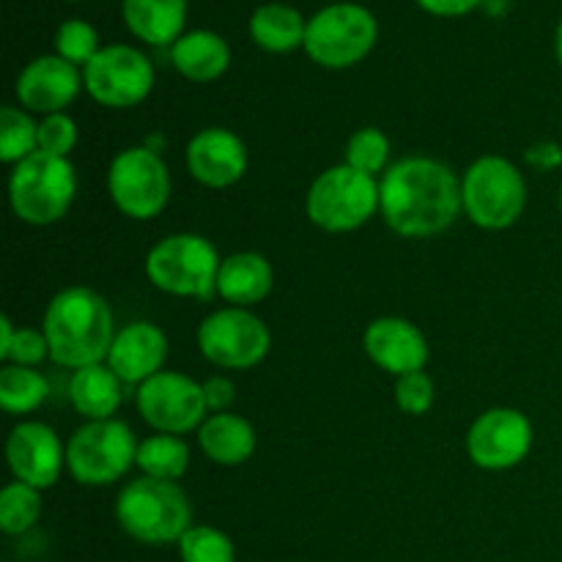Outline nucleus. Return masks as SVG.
Returning <instances> with one entry per match:
<instances>
[{
	"label": "nucleus",
	"mask_w": 562,
	"mask_h": 562,
	"mask_svg": "<svg viewBox=\"0 0 562 562\" xmlns=\"http://www.w3.org/2000/svg\"><path fill=\"white\" fill-rule=\"evenodd\" d=\"M461 181L445 162L404 157L379 181V212L406 239H428L448 231L461 214Z\"/></svg>",
	"instance_id": "f257e3e1"
},
{
	"label": "nucleus",
	"mask_w": 562,
	"mask_h": 562,
	"mask_svg": "<svg viewBox=\"0 0 562 562\" xmlns=\"http://www.w3.org/2000/svg\"><path fill=\"white\" fill-rule=\"evenodd\" d=\"M42 327L49 344V360L71 371L108 362L119 333L104 296L86 285L58 291L44 311Z\"/></svg>",
	"instance_id": "f03ea898"
},
{
	"label": "nucleus",
	"mask_w": 562,
	"mask_h": 562,
	"mask_svg": "<svg viewBox=\"0 0 562 562\" xmlns=\"http://www.w3.org/2000/svg\"><path fill=\"white\" fill-rule=\"evenodd\" d=\"M115 519L135 541L165 547L179 543L192 527V505L176 481L143 475L121 488L115 497Z\"/></svg>",
	"instance_id": "7ed1b4c3"
},
{
	"label": "nucleus",
	"mask_w": 562,
	"mask_h": 562,
	"mask_svg": "<svg viewBox=\"0 0 562 562\" xmlns=\"http://www.w3.org/2000/svg\"><path fill=\"white\" fill-rule=\"evenodd\" d=\"M217 247L201 234H170L146 256V278L154 289L184 300H209L217 294Z\"/></svg>",
	"instance_id": "20e7f679"
},
{
	"label": "nucleus",
	"mask_w": 562,
	"mask_h": 562,
	"mask_svg": "<svg viewBox=\"0 0 562 562\" xmlns=\"http://www.w3.org/2000/svg\"><path fill=\"white\" fill-rule=\"evenodd\" d=\"M77 176L69 159L36 151L14 165L9 179V201L16 217L27 225H53L71 209Z\"/></svg>",
	"instance_id": "39448f33"
},
{
	"label": "nucleus",
	"mask_w": 562,
	"mask_h": 562,
	"mask_svg": "<svg viewBox=\"0 0 562 562\" xmlns=\"http://www.w3.org/2000/svg\"><path fill=\"white\" fill-rule=\"evenodd\" d=\"M379 38V22L360 3H329L307 20L305 53L324 69H349L371 55Z\"/></svg>",
	"instance_id": "423d86ee"
},
{
	"label": "nucleus",
	"mask_w": 562,
	"mask_h": 562,
	"mask_svg": "<svg viewBox=\"0 0 562 562\" xmlns=\"http://www.w3.org/2000/svg\"><path fill=\"white\" fill-rule=\"evenodd\" d=\"M464 214L486 231H505L525 214L527 181L505 157H481L461 179Z\"/></svg>",
	"instance_id": "0eeeda50"
},
{
	"label": "nucleus",
	"mask_w": 562,
	"mask_h": 562,
	"mask_svg": "<svg viewBox=\"0 0 562 562\" xmlns=\"http://www.w3.org/2000/svg\"><path fill=\"white\" fill-rule=\"evenodd\" d=\"M307 217L329 234H349L379 212V181L351 165H335L307 190Z\"/></svg>",
	"instance_id": "6e6552de"
},
{
	"label": "nucleus",
	"mask_w": 562,
	"mask_h": 562,
	"mask_svg": "<svg viewBox=\"0 0 562 562\" xmlns=\"http://www.w3.org/2000/svg\"><path fill=\"white\" fill-rule=\"evenodd\" d=\"M137 461L135 434L124 420H91L71 434L66 445V470L80 486H110Z\"/></svg>",
	"instance_id": "1a4fd4ad"
},
{
	"label": "nucleus",
	"mask_w": 562,
	"mask_h": 562,
	"mask_svg": "<svg viewBox=\"0 0 562 562\" xmlns=\"http://www.w3.org/2000/svg\"><path fill=\"white\" fill-rule=\"evenodd\" d=\"M108 190L121 214L132 220H151L168 206L170 170L157 148H124L110 162Z\"/></svg>",
	"instance_id": "9d476101"
},
{
	"label": "nucleus",
	"mask_w": 562,
	"mask_h": 562,
	"mask_svg": "<svg viewBox=\"0 0 562 562\" xmlns=\"http://www.w3.org/2000/svg\"><path fill=\"white\" fill-rule=\"evenodd\" d=\"M269 327L247 307H220L198 327V349L225 371H250L269 355Z\"/></svg>",
	"instance_id": "9b49d317"
},
{
	"label": "nucleus",
	"mask_w": 562,
	"mask_h": 562,
	"mask_svg": "<svg viewBox=\"0 0 562 562\" xmlns=\"http://www.w3.org/2000/svg\"><path fill=\"white\" fill-rule=\"evenodd\" d=\"M82 86L93 102L113 110L140 104L154 88V64L132 44L102 47L88 66H82Z\"/></svg>",
	"instance_id": "f8f14e48"
},
{
	"label": "nucleus",
	"mask_w": 562,
	"mask_h": 562,
	"mask_svg": "<svg viewBox=\"0 0 562 562\" xmlns=\"http://www.w3.org/2000/svg\"><path fill=\"white\" fill-rule=\"evenodd\" d=\"M137 412L157 434H190L206 420L203 384L179 371H159L137 387Z\"/></svg>",
	"instance_id": "ddd939ff"
},
{
	"label": "nucleus",
	"mask_w": 562,
	"mask_h": 562,
	"mask_svg": "<svg viewBox=\"0 0 562 562\" xmlns=\"http://www.w3.org/2000/svg\"><path fill=\"white\" fill-rule=\"evenodd\" d=\"M532 448V423L519 409L497 406L477 417L467 431V453L472 464L503 472L521 464Z\"/></svg>",
	"instance_id": "4468645a"
},
{
	"label": "nucleus",
	"mask_w": 562,
	"mask_h": 562,
	"mask_svg": "<svg viewBox=\"0 0 562 562\" xmlns=\"http://www.w3.org/2000/svg\"><path fill=\"white\" fill-rule=\"evenodd\" d=\"M5 461L14 481L44 492L58 483L66 467V448L47 423L22 420L20 426L11 428L9 442H5Z\"/></svg>",
	"instance_id": "2eb2a0df"
},
{
	"label": "nucleus",
	"mask_w": 562,
	"mask_h": 562,
	"mask_svg": "<svg viewBox=\"0 0 562 562\" xmlns=\"http://www.w3.org/2000/svg\"><path fill=\"white\" fill-rule=\"evenodd\" d=\"M82 86V71L60 55H38L16 77L14 93L31 113H64L77 99Z\"/></svg>",
	"instance_id": "dca6fc26"
},
{
	"label": "nucleus",
	"mask_w": 562,
	"mask_h": 562,
	"mask_svg": "<svg viewBox=\"0 0 562 562\" xmlns=\"http://www.w3.org/2000/svg\"><path fill=\"white\" fill-rule=\"evenodd\" d=\"M187 170L198 184L225 190L241 181L247 170V148L236 132L206 126L187 146Z\"/></svg>",
	"instance_id": "f3484780"
},
{
	"label": "nucleus",
	"mask_w": 562,
	"mask_h": 562,
	"mask_svg": "<svg viewBox=\"0 0 562 562\" xmlns=\"http://www.w3.org/2000/svg\"><path fill=\"white\" fill-rule=\"evenodd\" d=\"M362 349L371 357L373 366L393 373L395 379L404 373L423 371L428 362L426 335L412 322L398 316H382L368 324L362 335Z\"/></svg>",
	"instance_id": "a211bd4d"
},
{
	"label": "nucleus",
	"mask_w": 562,
	"mask_h": 562,
	"mask_svg": "<svg viewBox=\"0 0 562 562\" xmlns=\"http://www.w3.org/2000/svg\"><path fill=\"white\" fill-rule=\"evenodd\" d=\"M168 360V335L151 322H132L115 333L108 366L124 384L148 382Z\"/></svg>",
	"instance_id": "6ab92c4d"
},
{
	"label": "nucleus",
	"mask_w": 562,
	"mask_h": 562,
	"mask_svg": "<svg viewBox=\"0 0 562 562\" xmlns=\"http://www.w3.org/2000/svg\"><path fill=\"white\" fill-rule=\"evenodd\" d=\"M121 16L143 44L173 47L184 36L187 0H121Z\"/></svg>",
	"instance_id": "aec40b11"
},
{
	"label": "nucleus",
	"mask_w": 562,
	"mask_h": 562,
	"mask_svg": "<svg viewBox=\"0 0 562 562\" xmlns=\"http://www.w3.org/2000/svg\"><path fill=\"white\" fill-rule=\"evenodd\" d=\"M272 263L261 252H234L223 258L217 272V294L231 307L258 305L272 291Z\"/></svg>",
	"instance_id": "412c9836"
},
{
	"label": "nucleus",
	"mask_w": 562,
	"mask_h": 562,
	"mask_svg": "<svg viewBox=\"0 0 562 562\" xmlns=\"http://www.w3.org/2000/svg\"><path fill=\"white\" fill-rule=\"evenodd\" d=\"M170 64L192 82H214L228 71L231 47L220 33L198 27L170 47Z\"/></svg>",
	"instance_id": "4be33fe9"
},
{
	"label": "nucleus",
	"mask_w": 562,
	"mask_h": 562,
	"mask_svg": "<svg viewBox=\"0 0 562 562\" xmlns=\"http://www.w3.org/2000/svg\"><path fill=\"white\" fill-rule=\"evenodd\" d=\"M69 401L80 417L91 420H110L124 401V382L115 376L108 362L86 366L71 373Z\"/></svg>",
	"instance_id": "5701e85b"
},
{
	"label": "nucleus",
	"mask_w": 562,
	"mask_h": 562,
	"mask_svg": "<svg viewBox=\"0 0 562 562\" xmlns=\"http://www.w3.org/2000/svg\"><path fill=\"white\" fill-rule=\"evenodd\" d=\"M198 445L214 464L239 467L256 453V431L245 417L217 412V415H209L198 428Z\"/></svg>",
	"instance_id": "b1692460"
},
{
	"label": "nucleus",
	"mask_w": 562,
	"mask_h": 562,
	"mask_svg": "<svg viewBox=\"0 0 562 562\" xmlns=\"http://www.w3.org/2000/svg\"><path fill=\"white\" fill-rule=\"evenodd\" d=\"M307 20L289 3H263L250 16V36L256 47L283 55L305 47Z\"/></svg>",
	"instance_id": "393cba45"
},
{
	"label": "nucleus",
	"mask_w": 562,
	"mask_h": 562,
	"mask_svg": "<svg viewBox=\"0 0 562 562\" xmlns=\"http://www.w3.org/2000/svg\"><path fill=\"white\" fill-rule=\"evenodd\" d=\"M137 470L157 481H179L190 467V448L173 434H154L137 445Z\"/></svg>",
	"instance_id": "a878e982"
},
{
	"label": "nucleus",
	"mask_w": 562,
	"mask_h": 562,
	"mask_svg": "<svg viewBox=\"0 0 562 562\" xmlns=\"http://www.w3.org/2000/svg\"><path fill=\"white\" fill-rule=\"evenodd\" d=\"M47 379L36 368L5 362L3 371H0V406L9 415H31L47 401Z\"/></svg>",
	"instance_id": "bb28decb"
},
{
	"label": "nucleus",
	"mask_w": 562,
	"mask_h": 562,
	"mask_svg": "<svg viewBox=\"0 0 562 562\" xmlns=\"http://www.w3.org/2000/svg\"><path fill=\"white\" fill-rule=\"evenodd\" d=\"M38 151V124L27 115L25 108L5 104L0 110V159L9 165L22 162Z\"/></svg>",
	"instance_id": "cd10ccee"
},
{
	"label": "nucleus",
	"mask_w": 562,
	"mask_h": 562,
	"mask_svg": "<svg viewBox=\"0 0 562 562\" xmlns=\"http://www.w3.org/2000/svg\"><path fill=\"white\" fill-rule=\"evenodd\" d=\"M42 516V492L27 483H9L0 492V530L5 536H22Z\"/></svg>",
	"instance_id": "c85d7f7f"
},
{
	"label": "nucleus",
	"mask_w": 562,
	"mask_h": 562,
	"mask_svg": "<svg viewBox=\"0 0 562 562\" xmlns=\"http://www.w3.org/2000/svg\"><path fill=\"white\" fill-rule=\"evenodd\" d=\"M181 562H236L234 541L223 530L192 525L179 541Z\"/></svg>",
	"instance_id": "c756f323"
},
{
	"label": "nucleus",
	"mask_w": 562,
	"mask_h": 562,
	"mask_svg": "<svg viewBox=\"0 0 562 562\" xmlns=\"http://www.w3.org/2000/svg\"><path fill=\"white\" fill-rule=\"evenodd\" d=\"M390 140L382 130L376 126H362L349 137L346 146V165L362 170V173L373 176L384 173L390 168Z\"/></svg>",
	"instance_id": "7c9ffc66"
},
{
	"label": "nucleus",
	"mask_w": 562,
	"mask_h": 562,
	"mask_svg": "<svg viewBox=\"0 0 562 562\" xmlns=\"http://www.w3.org/2000/svg\"><path fill=\"white\" fill-rule=\"evenodd\" d=\"M99 33L86 20H66L55 31V55L75 66H88L99 53Z\"/></svg>",
	"instance_id": "2f4dec72"
},
{
	"label": "nucleus",
	"mask_w": 562,
	"mask_h": 562,
	"mask_svg": "<svg viewBox=\"0 0 562 562\" xmlns=\"http://www.w3.org/2000/svg\"><path fill=\"white\" fill-rule=\"evenodd\" d=\"M437 390H434V379L426 371L404 373L395 379V404L406 415H426L434 406Z\"/></svg>",
	"instance_id": "473e14b6"
},
{
	"label": "nucleus",
	"mask_w": 562,
	"mask_h": 562,
	"mask_svg": "<svg viewBox=\"0 0 562 562\" xmlns=\"http://www.w3.org/2000/svg\"><path fill=\"white\" fill-rule=\"evenodd\" d=\"M77 146V124L66 113L44 115L38 121V151L49 157H69Z\"/></svg>",
	"instance_id": "72a5a7b5"
},
{
	"label": "nucleus",
	"mask_w": 562,
	"mask_h": 562,
	"mask_svg": "<svg viewBox=\"0 0 562 562\" xmlns=\"http://www.w3.org/2000/svg\"><path fill=\"white\" fill-rule=\"evenodd\" d=\"M44 357H49V344H47V335H44V329L20 327L14 333V340H11L9 351L3 355V362H11V366L36 368Z\"/></svg>",
	"instance_id": "f704fd0d"
},
{
	"label": "nucleus",
	"mask_w": 562,
	"mask_h": 562,
	"mask_svg": "<svg viewBox=\"0 0 562 562\" xmlns=\"http://www.w3.org/2000/svg\"><path fill=\"white\" fill-rule=\"evenodd\" d=\"M236 387L231 379L225 376H212L209 382H203V398H206V409L209 412H228V406L234 404Z\"/></svg>",
	"instance_id": "c9c22d12"
},
{
	"label": "nucleus",
	"mask_w": 562,
	"mask_h": 562,
	"mask_svg": "<svg viewBox=\"0 0 562 562\" xmlns=\"http://www.w3.org/2000/svg\"><path fill=\"white\" fill-rule=\"evenodd\" d=\"M481 3H486V0H417V5L434 16H464Z\"/></svg>",
	"instance_id": "e433bc0d"
},
{
	"label": "nucleus",
	"mask_w": 562,
	"mask_h": 562,
	"mask_svg": "<svg viewBox=\"0 0 562 562\" xmlns=\"http://www.w3.org/2000/svg\"><path fill=\"white\" fill-rule=\"evenodd\" d=\"M541 157H547V165L549 168H554V165H562V148L560 146H538V148H532L530 151V159L536 165H541Z\"/></svg>",
	"instance_id": "4c0bfd02"
},
{
	"label": "nucleus",
	"mask_w": 562,
	"mask_h": 562,
	"mask_svg": "<svg viewBox=\"0 0 562 562\" xmlns=\"http://www.w3.org/2000/svg\"><path fill=\"white\" fill-rule=\"evenodd\" d=\"M14 324L9 322V316H3L0 318V360H3V355L5 351H9V346H11V340H14Z\"/></svg>",
	"instance_id": "58836bf2"
},
{
	"label": "nucleus",
	"mask_w": 562,
	"mask_h": 562,
	"mask_svg": "<svg viewBox=\"0 0 562 562\" xmlns=\"http://www.w3.org/2000/svg\"><path fill=\"white\" fill-rule=\"evenodd\" d=\"M554 53H558V64L562 66V20L558 25V33H554Z\"/></svg>",
	"instance_id": "ea45409f"
},
{
	"label": "nucleus",
	"mask_w": 562,
	"mask_h": 562,
	"mask_svg": "<svg viewBox=\"0 0 562 562\" xmlns=\"http://www.w3.org/2000/svg\"><path fill=\"white\" fill-rule=\"evenodd\" d=\"M66 3H80V0H66Z\"/></svg>",
	"instance_id": "a19ab883"
},
{
	"label": "nucleus",
	"mask_w": 562,
	"mask_h": 562,
	"mask_svg": "<svg viewBox=\"0 0 562 562\" xmlns=\"http://www.w3.org/2000/svg\"><path fill=\"white\" fill-rule=\"evenodd\" d=\"M560 206H562V190H560Z\"/></svg>",
	"instance_id": "79ce46f5"
}]
</instances>
